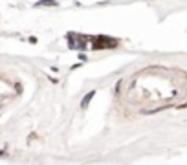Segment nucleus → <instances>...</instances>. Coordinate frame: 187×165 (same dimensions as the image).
Returning a JSON list of instances; mask_svg holds the SVG:
<instances>
[{"label": "nucleus", "instance_id": "nucleus-1", "mask_svg": "<svg viewBox=\"0 0 187 165\" xmlns=\"http://www.w3.org/2000/svg\"><path fill=\"white\" fill-rule=\"evenodd\" d=\"M118 46V40L114 39H108L105 35H99V37H94L92 40V48L94 50H105V48H116Z\"/></svg>", "mask_w": 187, "mask_h": 165}, {"label": "nucleus", "instance_id": "nucleus-4", "mask_svg": "<svg viewBox=\"0 0 187 165\" xmlns=\"http://www.w3.org/2000/svg\"><path fill=\"white\" fill-rule=\"evenodd\" d=\"M40 6H52V8H55L57 6V0H39V2L35 4V8H40Z\"/></svg>", "mask_w": 187, "mask_h": 165}, {"label": "nucleus", "instance_id": "nucleus-2", "mask_svg": "<svg viewBox=\"0 0 187 165\" xmlns=\"http://www.w3.org/2000/svg\"><path fill=\"white\" fill-rule=\"evenodd\" d=\"M68 46L72 50H84L86 48V37L75 35V33H68Z\"/></svg>", "mask_w": 187, "mask_h": 165}, {"label": "nucleus", "instance_id": "nucleus-3", "mask_svg": "<svg viewBox=\"0 0 187 165\" xmlns=\"http://www.w3.org/2000/svg\"><path fill=\"white\" fill-rule=\"evenodd\" d=\"M94 96H96V92H88L86 96L83 97V101H81V108H83V110L90 105V101H92V97H94Z\"/></svg>", "mask_w": 187, "mask_h": 165}]
</instances>
